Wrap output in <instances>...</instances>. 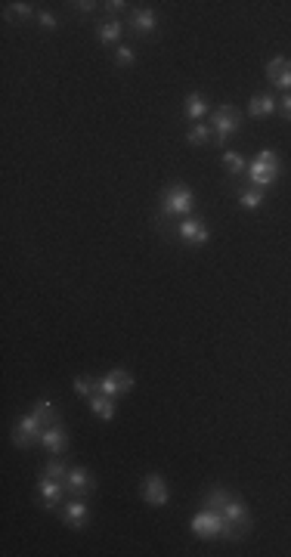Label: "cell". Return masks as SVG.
<instances>
[{
  "mask_svg": "<svg viewBox=\"0 0 291 557\" xmlns=\"http://www.w3.org/2000/svg\"><path fill=\"white\" fill-rule=\"evenodd\" d=\"M77 13H94L96 10V3H90V0H77V3H72Z\"/></svg>",
  "mask_w": 291,
  "mask_h": 557,
  "instance_id": "32",
  "label": "cell"
},
{
  "mask_svg": "<svg viewBox=\"0 0 291 557\" xmlns=\"http://www.w3.org/2000/svg\"><path fill=\"white\" fill-rule=\"evenodd\" d=\"M279 112H282V118H285V121H291V93H285V96L279 99Z\"/></svg>",
  "mask_w": 291,
  "mask_h": 557,
  "instance_id": "30",
  "label": "cell"
},
{
  "mask_svg": "<svg viewBox=\"0 0 291 557\" xmlns=\"http://www.w3.org/2000/svg\"><path fill=\"white\" fill-rule=\"evenodd\" d=\"M248 177H251V186L269 189V186L276 183V177H279V155H276L273 149H264V152L254 158L251 168H248Z\"/></svg>",
  "mask_w": 291,
  "mask_h": 557,
  "instance_id": "3",
  "label": "cell"
},
{
  "mask_svg": "<svg viewBox=\"0 0 291 557\" xmlns=\"http://www.w3.org/2000/svg\"><path fill=\"white\" fill-rule=\"evenodd\" d=\"M239 205H242L245 211H258L260 205H264V189H258V186L239 189Z\"/></svg>",
  "mask_w": 291,
  "mask_h": 557,
  "instance_id": "19",
  "label": "cell"
},
{
  "mask_svg": "<svg viewBox=\"0 0 291 557\" xmlns=\"http://www.w3.org/2000/svg\"><path fill=\"white\" fill-rule=\"evenodd\" d=\"M211 131H214L217 146H223V142L239 131V112L232 109L230 103H223V105H220V109L214 112V124H211Z\"/></svg>",
  "mask_w": 291,
  "mask_h": 557,
  "instance_id": "6",
  "label": "cell"
},
{
  "mask_svg": "<svg viewBox=\"0 0 291 557\" xmlns=\"http://www.w3.org/2000/svg\"><path fill=\"white\" fill-rule=\"evenodd\" d=\"M155 22H158V19H155V13L152 10H133L130 13V28H133V34H140V38H149V34L155 31Z\"/></svg>",
  "mask_w": 291,
  "mask_h": 557,
  "instance_id": "15",
  "label": "cell"
},
{
  "mask_svg": "<svg viewBox=\"0 0 291 557\" xmlns=\"http://www.w3.org/2000/svg\"><path fill=\"white\" fill-rule=\"evenodd\" d=\"M267 77L276 84V87L291 93V62L285 59V56H273V59L267 62Z\"/></svg>",
  "mask_w": 291,
  "mask_h": 557,
  "instance_id": "12",
  "label": "cell"
},
{
  "mask_svg": "<svg viewBox=\"0 0 291 557\" xmlns=\"http://www.w3.org/2000/svg\"><path fill=\"white\" fill-rule=\"evenodd\" d=\"M66 487H68V496L72 498H87L90 492H94V477H90V470H84V468H68V480H66Z\"/></svg>",
  "mask_w": 291,
  "mask_h": 557,
  "instance_id": "10",
  "label": "cell"
},
{
  "mask_svg": "<svg viewBox=\"0 0 291 557\" xmlns=\"http://www.w3.org/2000/svg\"><path fill=\"white\" fill-rule=\"evenodd\" d=\"M87 505H84V498H72V502L62 508V520H66L72 530H84L87 526Z\"/></svg>",
  "mask_w": 291,
  "mask_h": 557,
  "instance_id": "14",
  "label": "cell"
},
{
  "mask_svg": "<svg viewBox=\"0 0 291 557\" xmlns=\"http://www.w3.org/2000/svg\"><path fill=\"white\" fill-rule=\"evenodd\" d=\"M75 394L84 396V399L96 396V394H99V381H94L90 375H77V378H75Z\"/></svg>",
  "mask_w": 291,
  "mask_h": 557,
  "instance_id": "23",
  "label": "cell"
},
{
  "mask_svg": "<svg viewBox=\"0 0 291 557\" xmlns=\"http://www.w3.org/2000/svg\"><path fill=\"white\" fill-rule=\"evenodd\" d=\"M34 415H38V421L44 427H50V424H56V421H59V412H56L53 399H40V403L34 406Z\"/></svg>",
  "mask_w": 291,
  "mask_h": 557,
  "instance_id": "21",
  "label": "cell"
},
{
  "mask_svg": "<svg viewBox=\"0 0 291 557\" xmlns=\"http://www.w3.org/2000/svg\"><path fill=\"white\" fill-rule=\"evenodd\" d=\"M223 164H226V170H230L232 177H239V174H242V170L248 168L245 158H242V152H226V155H223Z\"/></svg>",
  "mask_w": 291,
  "mask_h": 557,
  "instance_id": "27",
  "label": "cell"
},
{
  "mask_svg": "<svg viewBox=\"0 0 291 557\" xmlns=\"http://www.w3.org/2000/svg\"><path fill=\"white\" fill-rule=\"evenodd\" d=\"M220 530H223V517L214 508H204L202 514L193 517V533L202 535V539H217Z\"/></svg>",
  "mask_w": 291,
  "mask_h": 557,
  "instance_id": "7",
  "label": "cell"
},
{
  "mask_svg": "<svg viewBox=\"0 0 291 557\" xmlns=\"http://www.w3.org/2000/svg\"><path fill=\"white\" fill-rule=\"evenodd\" d=\"M40 446L47 449V452H53V455H59L62 449L68 446V433H66V427H62V421H56V424H50L44 433H40Z\"/></svg>",
  "mask_w": 291,
  "mask_h": 557,
  "instance_id": "13",
  "label": "cell"
},
{
  "mask_svg": "<svg viewBox=\"0 0 291 557\" xmlns=\"http://www.w3.org/2000/svg\"><path fill=\"white\" fill-rule=\"evenodd\" d=\"M103 6L112 13V16H118V13H124V6H127V3H124V0H109V3H103Z\"/></svg>",
  "mask_w": 291,
  "mask_h": 557,
  "instance_id": "31",
  "label": "cell"
},
{
  "mask_svg": "<svg viewBox=\"0 0 291 557\" xmlns=\"http://www.w3.org/2000/svg\"><path fill=\"white\" fill-rule=\"evenodd\" d=\"M96 34H99V40H103V44H118V40L124 38L121 19H109V22H103V25L96 28Z\"/></svg>",
  "mask_w": 291,
  "mask_h": 557,
  "instance_id": "18",
  "label": "cell"
},
{
  "mask_svg": "<svg viewBox=\"0 0 291 557\" xmlns=\"http://www.w3.org/2000/svg\"><path fill=\"white\" fill-rule=\"evenodd\" d=\"M143 498L152 508H161V505H167V498H170V489H167V483L161 480L158 474H149L146 480H143Z\"/></svg>",
  "mask_w": 291,
  "mask_h": 557,
  "instance_id": "11",
  "label": "cell"
},
{
  "mask_svg": "<svg viewBox=\"0 0 291 557\" xmlns=\"http://www.w3.org/2000/svg\"><path fill=\"white\" fill-rule=\"evenodd\" d=\"M230 498H232V492H230V489H223V487H214V489L204 492V505H208V508H214V511L223 508V505L230 502Z\"/></svg>",
  "mask_w": 291,
  "mask_h": 557,
  "instance_id": "22",
  "label": "cell"
},
{
  "mask_svg": "<svg viewBox=\"0 0 291 557\" xmlns=\"http://www.w3.org/2000/svg\"><path fill=\"white\" fill-rule=\"evenodd\" d=\"M186 140L193 142V146H204V142L214 140V131H211V127H204V124H193V131L186 133Z\"/></svg>",
  "mask_w": 291,
  "mask_h": 557,
  "instance_id": "25",
  "label": "cell"
},
{
  "mask_svg": "<svg viewBox=\"0 0 291 557\" xmlns=\"http://www.w3.org/2000/svg\"><path fill=\"white\" fill-rule=\"evenodd\" d=\"M183 112H186V118H202L204 112H208V99H204L202 93H189V96L183 99Z\"/></svg>",
  "mask_w": 291,
  "mask_h": 557,
  "instance_id": "20",
  "label": "cell"
},
{
  "mask_svg": "<svg viewBox=\"0 0 291 557\" xmlns=\"http://www.w3.org/2000/svg\"><path fill=\"white\" fill-rule=\"evenodd\" d=\"M276 109H279V103H276L269 93H258V96H251V103H248V112H251L254 118H267V115H273Z\"/></svg>",
  "mask_w": 291,
  "mask_h": 557,
  "instance_id": "16",
  "label": "cell"
},
{
  "mask_svg": "<svg viewBox=\"0 0 291 557\" xmlns=\"http://www.w3.org/2000/svg\"><path fill=\"white\" fill-rule=\"evenodd\" d=\"M66 492H68V487L62 480H53V477H47V474H40V483H38V496H40V505L44 508H50L53 511L56 505L66 498Z\"/></svg>",
  "mask_w": 291,
  "mask_h": 557,
  "instance_id": "8",
  "label": "cell"
},
{
  "mask_svg": "<svg viewBox=\"0 0 291 557\" xmlns=\"http://www.w3.org/2000/svg\"><path fill=\"white\" fill-rule=\"evenodd\" d=\"M193 208H195V192L183 183H174L170 189L161 192V217H193Z\"/></svg>",
  "mask_w": 291,
  "mask_h": 557,
  "instance_id": "2",
  "label": "cell"
},
{
  "mask_svg": "<svg viewBox=\"0 0 291 557\" xmlns=\"http://www.w3.org/2000/svg\"><path fill=\"white\" fill-rule=\"evenodd\" d=\"M38 22H40V28H47V31H53V28L56 25H59V22H56V16H53V13H38Z\"/></svg>",
  "mask_w": 291,
  "mask_h": 557,
  "instance_id": "29",
  "label": "cell"
},
{
  "mask_svg": "<svg viewBox=\"0 0 291 557\" xmlns=\"http://www.w3.org/2000/svg\"><path fill=\"white\" fill-rule=\"evenodd\" d=\"M6 22H22V19L34 16V6L31 3H6Z\"/></svg>",
  "mask_w": 291,
  "mask_h": 557,
  "instance_id": "24",
  "label": "cell"
},
{
  "mask_svg": "<svg viewBox=\"0 0 291 557\" xmlns=\"http://www.w3.org/2000/svg\"><path fill=\"white\" fill-rule=\"evenodd\" d=\"M87 406H90V412H94L96 418H103V421H112V418H115V399H112V396L96 394V396L87 399Z\"/></svg>",
  "mask_w": 291,
  "mask_h": 557,
  "instance_id": "17",
  "label": "cell"
},
{
  "mask_svg": "<svg viewBox=\"0 0 291 557\" xmlns=\"http://www.w3.org/2000/svg\"><path fill=\"white\" fill-rule=\"evenodd\" d=\"M47 427L38 421V415H22L16 421V427H13V443H16L19 449H28V446H34V443H40V433H44Z\"/></svg>",
  "mask_w": 291,
  "mask_h": 557,
  "instance_id": "5",
  "label": "cell"
},
{
  "mask_svg": "<svg viewBox=\"0 0 291 557\" xmlns=\"http://www.w3.org/2000/svg\"><path fill=\"white\" fill-rule=\"evenodd\" d=\"M133 59H137V50L133 47H118L115 50V66H133Z\"/></svg>",
  "mask_w": 291,
  "mask_h": 557,
  "instance_id": "28",
  "label": "cell"
},
{
  "mask_svg": "<svg viewBox=\"0 0 291 557\" xmlns=\"http://www.w3.org/2000/svg\"><path fill=\"white\" fill-rule=\"evenodd\" d=\"M177 235H180V242H186V245H204V242L211 239L204 220H198V217H183V223L177 226Z\"/></svg>",
  "mask_w": 291,
  "mask_h": 557,
  "instance_id": "9",
  "label": "cell"
},
{
  "mask_svg": "<svg viewBox=\"0 0 291 557\" xmlns=\"http://www.w3.org/2000/svg\"><path fill=\"white\" fill-rule=\"evenodd\" d=\"M220 517H223V530H220V539H242L251 526V517H248V508L242 498L232 496L230 502L220 508Z\"/></svg>",
  "mask_w": 291,
  "mask_h": 557,
  "instance_id": "1",
  "label": "cell"
},
{
  "mask_svg": "<svg viewBox=\"0 0 291 557\" xmlns=\"http://www.w3.org/2000/svg\"><path fill=\"white\" fill-rule=\"evenodd\" d=\"M40 474H47V477H53V480H62V483H66V480H68V468H66V464H62L59 459H53V461H47V464H44V470H40Z\"/></svg>",
  "mask_w": 291,
  "mask_h": 557,
  "instance_id": "26",
  "label": "cell"
},
{
  "mask_svg": "<svg viewBox=\"0 0 291 557\" xmlns=\"http://www.w3.org/2000/svg\"><path fill=\"white\" fill-rule=\"evenodd\" d=\"M130 390H133V375L127 369H112V371H105V375L99 378V394H105L112 399L130 394Z\"/></svg>",
  "mask_w": 291,
  "mask_h": 557,
  "instance_id": "4",
  "label": "cell"
}]
</instances>
